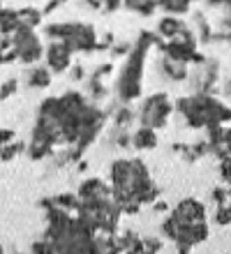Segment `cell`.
Here are the masks:
<instances>
[{
    "label": "cell",
    "instance_id": "8",
    "mask_svg": "<svg viewBox=\"0 0 231 254\" xmlns=\"http://www.w3.org/2000/svg\"><path fill=\"white\" fill-rule=\"evenodd\" d=\"M77 194H79L81 201H104V199H111V185L109 181L99 178V176H88L83 181L79 183L77 188Z\"/></svg>",
    "mask_w": 231,
    "mask_h": 254
},
{
    "label": "cell",
    "instance_id": "24",
    "mask_svg": "<svg viewBox=\"0 0 231 254\" xmlns=\"http://www.w3.org/2000/svg\"><path fill=\"white\" fill-rule=\"evenodd\" d=\"M67 72H70V79H72V81H77V83H79V81H83V79H86V67L81 65V63H74V65L70 67Z\"/></svg>",
    "mask_w": 231,
    "mask_h": 254
},
{
    "label": "cell",
    "instance_id": "14",
    "mask_svg": "<svg viewBox=\"0 0 231 254\" xmlns=\"http://www.w3.org/2000/svg\"><path fill=\"white\" fill-rule=\"evenodd\" d=\"M53 206L60 208V210H65V213L70 215H77V210H79L81 206V199L77 192H60V194H53L51 196Z\"/></svg>",
    "mask_w": 231,
    "mask_h": 254
},
{
    "label": "cell",
    "instance_id": "26",
    "mask_svg": "<svg viewBox=\"0 0 231 254\" xmlns=\"http://www.w3.org/2000/svg\"><path fill=\"white\" fill-rule=\"evenodd\" d=\"M123 7V0H104V12H116V9H120Z\"/></svg>",
    "mask_w": 231,
    "mask_h": 254
},
{
    "label": "cell",
    "instance_id": "7",
    "mask_svg": "<svg viewBox=\"0 0 231 254\" xmlns=\"http://www.w3.org/2000/svg\"><path fill=\"white\" fill-rule=\"evenodd\" d=\"M72 51L65 42L60 40H51L44 47V63L51 69V74H63L72 67Z\"/></svg>",
    "mask_w": 231,
    "mask_h": 254
},
{
    "label": "cell",
    "instance_id": "11",
    "mask_svg": "<svg viewBox=\"0 0 231 254\" xmlns=\"http://www.w3.org/2000/svg\"><path fill=\"white\" fill-rule=\"evenodd\" d=\"M26 86L30 88V90H46V88L51 86V81H53V74L51 69L46 65H28L26 69Z\"/></svg>",
    "mask_w": 231,
    "mask_h": 254
},
{
    "label": "cell",
    "instance_id": "9",
    "mask_svg": "<svg viewBox=\"0 0 231 254\" xmlns=\"http://www.w3.org/2000/svg\"><path fill=\"white\" fill-rule=\"evenodd\" d=\"M213 220L220 227L231 224V185H218L213 190Z\"/></svg>",
    "mask_w": 231,
    "mask_h": 254
},
{
    "label": "cell",
    "instance_id": "25",
    "mask_svg": "<svg viewBox=\"0 0 231 254\" xmlns=\"http://www.w3.org/2000/svg\"><path fill=\"white\" fill-rule=\"evenodd\" d=\"M16 139V132L14 129H9V127H0V146H5V143H9V141Z\"/></svg>",
    "mask_w": 231,
    "mask_h": 254
},
{
    "label": "cell",
    "instance_id": "23",
    "mask_svg": "<svg viewBox=\"0 0 231 254\" xmlns=\"http://www.w3.org/2000/svg\"><path fill=\"white\" fill-rule=\"evenodd\" d=\"M220 178L225 185H231V157H222L220 160Z\"/></svg>",
    "mask_w": 231,
    "mask_h": 254
},
{
    "label": "cell",
    "instance_id": "17",
    "mask_svg": "<svg viewBox=\"0 0 231 254\" xmlns=\"http://www.w3.org/2000/svg\"><path fill=\"white\" fill-rule=\"evenodd\" d=\"M192 2H199V0H157V7L164 14H171V16H183V14L190 12Z\"/></svg>",
    "mask_w": 231,
    "mask_h": 254
},
{
    "label": "cell",
    "instance_id": "4",
    "mask_svg": "<svg viewBox=\"0 0 231 254\" xmlns=\"http://www.w3.org/2000/svg\"><path fill=\"white\" fill-rule=\"evenodd\" d=\"M171 114H176L173 100L169 97V93H151L146 95L141 104L137 109V123L144 127H151L155 132L164 129L171 121Z\"/></svg>",
    "mask_w": 231,
    "mask_h": 254
},
{
    "label": "cell",
    "instance_id": "29",
    "mask_svg": "<svg viewBox=\"0 0 231 254\" xmlns=\"http://www.w3.org/2000/svg\"><path fill=\"white\" fill-rule=\"evenodd\" d=\"M0 254H5V250H2V245H0Z\"/></svg>",
    "mask_w": 231,
    "mask_h": 254
},
{
    "label": "cell",
    "instance_id": "15",
    "mask_svg": "<svg viewBox=\"0 0 231 254\" xmlns=\"http://www.w3.org/2000/svg\"><path fill=\"white\" fill-rule=\"evenodd\" d=\"M16 14H19V26H26V28H37L44 23V14H42V9H37V7H21V9H16Z\"/></svg>",
    "mask_w": 231,
    "mask_h": 254
},
{
    "label": "cell",
    "instance_id": "22",
    "mask_svg": "<svg viewBox=\"0 0 231 254\" xmlns=\"http://www.w3.org/2000/svg\"><path fill=\"white\" fill-rule=\"evenodd\" d=\"M30 254H56V250L49 238H40V241L30 243Z\"/></svg>",
    "mask_w": 231,
    "mask_h": 254
},
{
    "label": "cell",
    "instance_id": "2",
    "mask_svg": "<svg viewBox=\"0 0 231 254\" xmlns=\"http://www.w3.org/2000/svg\"><path fill=\"white\" fill-rule=\"evenodd\" d=\"M159 42H162V37L155 30H141L139 37L132 42V51L125 56V63L120 67L116 88H113V95H116V100L120 104H132L134 100L141 97L148 51L157 47Z\"/></svg>",
    "mask_w": 231,
    "mask_h": 254
},
{
    "label": "cell",
    "instance_id": "16",
    "mask_svg": "<svg viewBox=\"0 0 231 254\" xmlns=\"http://www.w3.org/2000/svg\"><path fill=\"white\" fill-rule=\"evenodd\" d=\"M123 7L125 9H130L132 14H137V16H153V14L157 12V0H123Z\"/></svg>",
    "mask_w": 231,
    "mask_h": 254
},
{
    "label": "cell",
    "instance_id": "27",
    "mask_svg": "<svg viewBox=\"0 0 231 254\" xmlns=\"http://www.w3.org/2000/svg\"><path fill=\"white\" fill-rule=\"evenodd\" d=\"M153 210H155V213H169V210H171V208H169V203H166V201H162V199H157L155 201V203H153Z\"/></svg>",
    "mask_w": 231,
    "mask_h": 254
},
{
    "label": "cell",
    "instance_id": "5",
    "mask_svg": "<svg viewBox=\"0 0 231 254\" xmlns=\"http://www.w3.org/2000/svg\"><path fill=\"white\" fill-rule=\"evenodd\" d=\"M9 37H12V47L16 51V58L23 65H37L40 58H44V44H42L35 28L19 26Z\"/></svg>",
    "mask_w": 231,
    "mask_h": 254
},
{
    "label": "cell",
    "instance_id": "21",
    "mask_svg": "<svg viewBox=\"0 0 231 254\" xmlns=\"http://www.w3.org/2000/svg\"><path fill=\"white\" fill-rule=\"evenodd\" d=\"M132 51V42L130 40H116L109 49V58H125Z\"/></svg>",
    "mask_w": 231,
    "mask_h": 254
},
{
    "label": "cell",
    "instance_id": "19",
    "mask_svg": "<svg viewBox=\"0 0 231 254\" xmlns=\"http://www.w3.org/2000/svg\"><path fill=\"white\" fill-rule=\"evenodd\" d=\"M21 153H26V143L23 141H9L5 146H0V162H12L14 157H19Z\"/></svg>",
    "mask_w": 231,
    "mask_h": 254
},
{
    "label": "cell",
    "instance_id": "3",
    "mask_svg": "<svg viewBox=\"0 0 231 254\" xmlns=\"http://www.w3.org/2000/svg\"><path fill=\"white\" fill-rule=\"evenodd\" d=\"M176 114L183 116L190 129H208L215 125H227L231 121V107L222 104L215 95L192 93L173 102Z\"/></svg>",
    "mask_w": 231,
    "mask_h": 254
},
{
    "label": "cell",
    "instance_id": "1",
    "mask_svg": "<svg viewBox=\"0 0 231 254\" xmlns=\"http://www.w3.org/2000/svg\"><path fill=\"white\" fill-rule=\"evenodd\" d=\"M109 185L123 215H137L144 206H153L162 196L157 183L139 157H116L109 164Z\"/></svg>",
    "mask_w": 231,
    "mask_h": 254
},
{
    "label": "cell",
    "instance_id": "6",
    "mask_svg": "<svg viewBox=\"0 0 231 254\" xmlns=\"http://www.w3.org/2000/svg\"><path fill=\"white\" fill-rule=\"evenodd\" d=\"M192 86V93H206L215 95L220 88V63L218 58L206 56L201 63L190 65V76H187Z\"/></svg>",
    "mask_w": 231,
    "mask_h": 254
},
{
    "label": "cell",
    "instance_id": "12",
    "mask_svg": "<svg viewBox=\"0 0 231 254\" xmlns=\"http://www.w3.org/2000/svg\"><path fill=\"white\" fill-rule=\"evenodd\" d=\"M159 143V136L155 129L151 127L139 125L137 129H132V148L139 150V153H148V150H155Z\"/></svg>",
    "mask_w": 231,
    "mask_h": 254
},
{
    "label": "cell",
    "instance_id": "20",
    "mask_svg": "<svg viewBox=\"0 0 231 254\" xmlns=\"http://www.w3.org/2000/svg\"><path fill=\"white\" fill-rule=\"evenodd\" d=\"M16 93H19V79H16V76H9V79H5L0 83V102L9 100V97H14Z\"/></svg>",
    "mask_w": 231,
    "mask_h": 254
},
{
    "label": "cell",
    "instance_id": "18",
    "mask_svg": "<svg viewBox=\"0 0 231 254\" xmlns=\"http://www.w3.org/2000/svg\"><path fill=\"white\" fill-rule=\"evenodd\" d=\"M194 35H197L199 44H211L213 42V26L208 23V19H206L204 14H194Z\"/></svg>",
    "mask_w": 231,
    "mask_h": 254
},
{
    "label": "cell",
    "instance_id": "10",
    "mask_svg": "<svg viewBox=\"0 0 231 254\" xmlns=\"http://www.w3.org/2000/svg\"><path fill=\"white\" fill-rule=\"evenodd\" d=\"M157 72H159V76H162L164 81H169V83H185L187 76H190V65L178 63V61H171L169 56L159 54Z\"/></svg>",
    "mask_w": 231,
    "mask_h": 254
},
{
    "label": "cell",
    "instance_id": "13",
    "mask_svg": "<svg viewBox=\"0 0 231 254\" xmlns=\"http://www.w3.org/2000/svg\"><path fill=\"white\" fill-rule=\"evenodd\" d=\"M187 23H185L180 16H171V14H164L162 19L157 21V28H155V33L162 37V40H173V37H178L183 33Z\"/></svg>",
    "mask_w": 231,
    "mask_h": 254
},
{
    "label": "cell",
    "instance_id": "28",
    "mask_svg": "<svg viewBox=\"0 0 231 254\" xmlns=\"http://www.w3.org/2000/svg\"><path fill=\"white\" fill-rule=\"evenodd\" d=\"M220 86H222V95H225V97H231V76L222 81Z\"/></svg>",
    "mask_w": 231,
    "mask_h": 254
}]
</instances>
